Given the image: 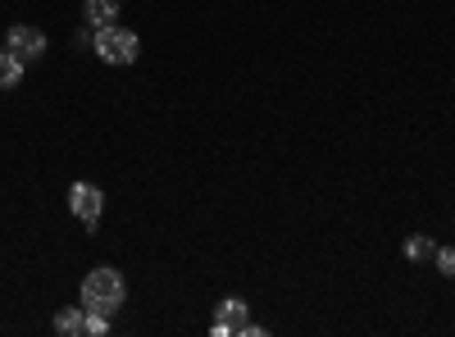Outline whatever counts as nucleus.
<instances>
[{
	"label": "nucleus",
	"mask_w": 455,
	"mask_h": 337,
	"mask_svg": "<svg viewBox=\"0 0 455 337\" xmlns=\"http://www.w3.org/2000/svg\"><path fill=\"white\" fill-rule=\"evenodd\" d=\"M87 333H92V337H105V333H109V319H105V315H87Z\"/></svg>",
	"instance_id": "11"
},
{
	"label": "nucleus",
	"mask_w": 455,
	"mask_h": 337,
	"mask_svg": "<svg viewBox=\"0 0 455 337\" xmlns=\"http://www.w3.org/2000/svg\"><path fill=\"white\" fill-rule=\"evenodd\" d=\"M83 19H87L92 28L119 23V0H83Z\"/></svg>",
	"instance_id": "6"
},
{
	"label": "nucleus",
	"mask_w": 455,
	"mask_h": 337,
	"mask_svg": "<svg viewBox=\"0 0 455 337\" xmlns=\"http://www.w3.org/2000/svg\"><path fill=\"white\" fill-rule=\"evenodd\" d=\"M68 210H73V219H83L87 233H96L100 210H105V192H100L96 182H73L68 187Z\"/></svg>",
	"instance_id": "3"
},
{
	"label": "nucleus",
	"mask_w": 455,
	"mask_h": 337,
	"mask_svg": "<svg viewBox=\"0 0 455 337\" xmlns=\"http://www.w3.org/2000/svg\"><path fill=\"white\" fill-rule=\"evenodd\" d=\"M55 333H60V337H78V333H87V310H83V306L60 310V315H55Z\"/></svg>",
	"instance_id": "7"
},
{
	"label": "nucleus",
	"mask_w": 455,
	"mask_h": 337,
	"mask_svg": "<svg viewBox=\"0 0 455 337\" xmlns=\"http://www.w3.org/2000/svg\"><path fill=\"white\" fill-rule=\"evenodd\" d=\"M433 260H437V269H442L446 278H455V246H442Z\"/></svg>",
	"instance_id": "10"
},
{
	"label": "nucleus",
	"mask_w": 455,
	"mask_h": 337,
	"mask_svg": "<svg viewBox=\"0 0 455 337\" xmlns=\"http://www.w3.org/2000/svg\"><path fill=\"white\" fill-rule=\"evenodd\" d=\"M405 260H433L437 255V246H433V237H424V233H414V237H405Z\"/></svg>",
	"instance_id": "9"
},
{
	"label": "nucleus",
	"mask_w": 455,
	"mask_h": 337,
	"mask_svg": "<svg viewBox=\"0 0 455 337\" xmlns=\"http://www.w3.org/2000/svg\"><path fill=\"white\" fill-rule=\"evenodd\" d=\"M5 51H14L23 64L42 60V55H46V32L32 28V23H14V28L5 32Z\"/></svg>",
	"instance_id": "4"
},
{
	"label": "nucleus",
	"mask_w": 455,
	"mask_h": 337,
	"mask_svg": "<svg viewBox=\"0 0 455 337\" xmlns=\"http://www.w3.org/2000/svg\"><path fill=\"white\" fill-rule=\"evenodd\" d=\"M92 51L105 60V64H132L137 55H141V42H137V32H128V28H119V23H105V28H96V36H92Z\"/></svg>",
	"instance_id": "2"
},
{
	"label": "nucleus",
	"mask_w": 455,
	"mask_h": 337,
	"mask_svg": "<svg viewBox=\"0 0 455 337\" xmlns=\"http://www.w3.org/2000/svg\"><path fill=\"white\" fill-rule=\"evenodd\" d=\"M23 68H28V64H23L14 51H0V87H5V92L19 87V83H23Z\"/></svg>",
	"instance_id": "8"
},
{
	"label": "nucleus",
	"mask_w": 455,
	"mask_h": 337,
	"mask_svg": "<svg viewBox=\"0 0 455 337\" xmlns=\"http://www.w3.org/2000/svg\"><path fill=\"white\" fill-rule=\"evenodd\" d=\"M124 301H128V283H124L119 269L100 265V269H92V274L83 278V310H87V315L114 319V315L124 310Z\"/></svg>",
	"instance_id": "1"
},
{
	"label": "nucleus",
	"mask_w": 455,
	"mask_h": 337,
	"mask_svg": "<svg viewBox=\"0 0 455 337\" xmlns=\"http://www.w3.org/2000/svg\"><path fill=\"white\" fill-rule=\"evenodd\" d=\"M0 51H5V46H0Z\"/></svg>",
	"instance_id": "12"
},
{
	"label": "nucleus",
	"mask_w": 455,
	"mask_h": 337,
	"mask_svg": "<svg viewBox=\"0 0 455 337\" xmlns=\"http://www.w3.org/2000/svg\"><path fill=\"white\" fill-rule=\"evenodd\" d=\"M246 324H251V306L242 296H228V301H219L210 328H214V337H237V333H246Z\"/></svg>",
	"instance_id": "5"
}]
</instances>
